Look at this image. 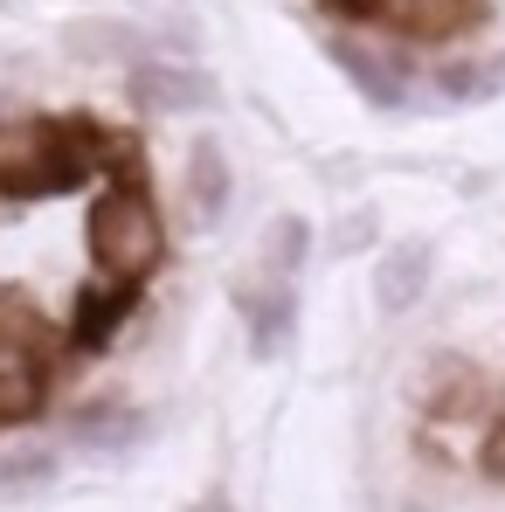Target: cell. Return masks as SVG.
I'll use <instances>...</instances> for the list:
<instances>
[{"label": "cell", "mask_w": 505, "mask_h": 512, "mask_svg": "<svg viewBox=\"0 0 505 512\" xmlns=\"http://www.w3.org/2000/svg\"><path fill=\"white\" fill-rule=\"evenodd\" d=\"M49 395V346L42 319L21 305H0V423H28Z\"/></svg>", "instance_id": "obj_3"}, {"label": "cell", "mask_w": 505, "mask_h": 512, "mask_svg": "<svg viewBox=\"0 0 505 512\" xmlns=\"http://www.w3.org/2000/svg\"><path fill=\"white\" fill-rule=\"evenodd\" d=\"M333 63L346 70V77H353V90H360L374 111H402V104H409V84H402V70H395V63H381L374 49H360V42H346V35H339V42H333Z\"/></svg>", "instance_id": "obj_7"}, {"label": "cell", "mask_w": 505, "mask_h": 512, "mask_svg": "<svg viewBox=\"0 0 505 512\" xmlns=\"http://www.w3.org/2000/svg\"><path fill=\"white\" fill-rule=\"evenodd\" d=\"M139 305V284L132 277H97L84 298H77V312H70V333H77V346H104L111 333H118V319Z\"/></svg>", "instance_id": "obj_6"}, {"label": "cell", "mask_w": 505, "mask_h": 512, "mask_svg": "<svg viewBox=\"0 0 505 512\" xmlns=\"http://www.w3.org/2000/svg\"><path fill=\"white\" fill-rule=\"evenodd\" d=\"M63 49L84 56V63H97V56H139V28H125V21H70Z\"/></svg>", "instance_id": "obj_11"}, {"label": "cell", "mask_w": 505, "mask_h": 512, "mask_svg": "<svg viewBox=\"0 0 505 512\" xmlns=\"http://www.w3.org/2000/svg\"><path fill=\"white\" fill-rule=\"evenodd\" d=\"M243 326H250V353L256 360H277L291 333H298V305H291V291L284 284H263V291H243Z\"/></svg>", "instance_id": "obj_5"}, {"label": "cell", "mask_w": 505, "mask_h": 512, "mask_svg": "<svg viewBox=\"0 0 505 512\" xmlns=\"http://www.w3.org/2000/svg\"><path fill=\"white\" fill-rule=\"evenodd\" d=\"M229 160H222V146L215 139H201L194 153H187V208H194V222L201 229H215L222 215H229Z\"/></svg>", "instance_id": "obj_8"}, {"label": "cell", "mask_w": 505, "mask_h": 512, "mask_svg": "<svg viewBox=\"0 0 505 512\" xmlns=\"http://www.w3.org/2000/svg\"><path fill=\"white\" fill-rule=\"evenodd\" d=\"M305 250H312V229H305L298 215H277V229H270V250H263V270H270V277H291V270L305 263Z\"/></svg>", "instance_id": "obj_13"}, {"label": "cell", "mask_w": 505, "mask_h": 512, "mask_svg": "<svg viewBox=\"0 0 505 512\" xmlns=\"http://www.w3.org/2000/svg\"><path fill=\"white\" fill-rule=\"evenodd\" d=\"M97 153H104V132L90 125H21L0 139V194H21V201L70 194L90 180Z\"/></svg>", "instance_id": "obj_1"}, {"label": "cell", "mask_w": 505, "mask_h": 512, "mask_svg": "<svg viewBox=\"0 0 505 512\" xmlns=\"http://www.w3.org/2000/svg\"><path fill=\"white\" fill-rule=\"evenodd\" d=\"M422 284H429V243H402L374 263V305L381 312H409L422 298Z\"/></svg>", "instance_id": "obj_9"}, {"label": "cell", "mask_w": 505, "mask_h": 512, "mask_svg": "<svg viewBox=\"0 0 505 512\" xmlns=\"http://www.w3.org/2000/svg\"><path fill=\"white\" fill-rule=\"evenodd\" d=\"M49 478H56V457H49L42 443H28V450H7V457H0V499L42 492Z\"/></svg>", "instance_id": "obj_12"}, {"label": "cell", "mask_w": 505, "mask_h": 512, "mask_svg": "<svg viewBox=\"0 0 505 512\" xmlns=\"http://www.w3.org/2000/svg\"><path fill=\"white\" fill-rule=\"evenodd\" d=\"M478 471L492 478V485H505V416L492 429H485V450H478Z\"/></svg>", "instance_id": "obj_15"}, {"label": "cell", "mask_w": 505, "mask_h": 512, "mask_svg": "<svg viewBox=\"0 0 505 512\" xmlns=\"http://www.w3.org/2000/svg\"><path fill=\"white\" fill-rule=\"evenodd\" d=\"M160 250H167V229H160V208H153L146 180L118 173L97 194V208H90V256H97V270L146 284V270L160 263Z\"/></svg>", "instance_id": "obj_2"}, {"label": "cell", "mask_w": 505, "mask_h": 512, "mask_svg": "<svg viewBox=\"0 0 505 512\" xmlns=\"http://www.w3.org/2000/svg\"><path fill=\"white\" fill-rule=\"evenodd\" d=\"M215 97V84L201 70H180V63H160V56H139L132 63V104L139 111H167V118H187Z\"/></svg>", "instance_id": "obj_4"}, {"label": "cell", "mask_w": 505, "mask_h": 512, "mask_svg": "<svg viewBox=\"0 0 505 512\" xmlns=\"http://www.w3.org/2000/svg\"><path fill=\"white\" fill-rule=\"evenodd\" d=\"M381 14H395L416 35H450V28H464L478 14V0H381Z\"/></svg>", "instance_id": "obj_10"}, {"label": "cell", "mask_w": 505, "mask_h": 512, "mask_svg": "<svg viewBox=\"0 0 505 512\" xmlns=\"http://www.w3.org/2000/svg\"><path fill=\"white\" fill-rule=\"evenodd\" d=\"M194 512H222V506H215V499H208V506H194Z\"/></svg>", "instance_id": "obj_16"}, {"label": "cell", "mask_w": 505, "mask_h": 512, "mask_svg": "<svg viewBox=\"0 0 505 512\" xmlns=\"http://www.w3.org/2000/svg\"><path fill=\"white\" fill-rule=\"evenodd\" d=\"M139 429V416H125V409H84L77 416V443H125Z\"/></svg>", "instance_id": "obj_14"}]
</instances>
